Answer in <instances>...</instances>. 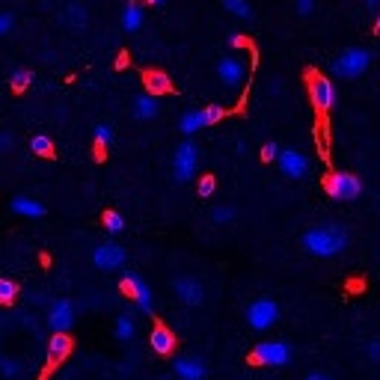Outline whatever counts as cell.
<instances>
[{
	"instance_id": "1",
	"label": "cell",
	"mask_w": 380,
	"mask_h": 380,
	"mask_svg": "<svg viewBox=\"0 0 380 380\" xmlns=\"http://www.w3.org/2000/svg\"><path fill=\"white\" fill-rule=\"evenodd\" d=\"M300 247L315 259H333L351 247V232L339 223H321L300 235Z\"/></svg>"
},
{
	"instance_id": "2",
	"label": "cell",
	"mask_w": 380,
	"mask_h": 380,
	"mask_svg": "<svg viewBox=\"0 0 380 380\" xmlns=\"http://www.w3.org/2000/svg\"><path fill=\"white\" fill-rule=\"evenodd\" d=\"M372 60H374V54L369 48H345L333 60L330 72H333V78H339V81H357V78H362V74L369 72Z\"/></svg>"
},
{
	"instance_id": "3",
	"label": "cell",
	"mask_w": 380,
	"mask_h": 380,
	"mask_svg": "<svg viewBox=\"0 0 380 380\" xmlns=\"http://www.w3.org/2000/svg\"><path fill=\"white\" fill-rule=\"evenodd\" d=\"M324 187H327V194H330V199H336V202H353V199L362 196V182L348 170L330 172Z\"/></svg>"
},
{
	"instance_id": "4",
	"label": "cell",
	"mask_w": 380,
	"mask_h": 380,
	"mask_svg": "<svg viewBox=\"0 0 380 380\" xmlns=\"http://www.w3.org/2000/svg\"><path fill=\"white\" fill-rule=\"evenodd\" d=\"M280 303L271 300V297H259V300H252L250 306H247V324H250V330H256V333H264V330H271V327L280 321Z\"/></svg>"
},
{
	"instance_id": "5",
	"label": "cell",
	"mask_w": 380,
	"mask_h": 380,
	"mask_svg": "<svg viewBox=\"0 0 380 380\" xmlns=\"http://www.w3.org/2000/svg\"><path fill=\"white\" fill-rule=\"evenodd\" d=\"M196 167H199V146L194 140H184L175 146V155H172V179L184 184L196 175Z\"/></svg>"
},
{
	"instance_id": "6",
	"label": "cell",
	"mask_w": 380,
	"mask_h": 380,
	"mask_svg": "<svg viewBox=\"0 0 380 380\" xmlns=\"http://www.w3.org/2000/svg\"><path fill=\"white\" fill-rule=\"evenodd\" d=\"M214 72H217V78L226 90H238V86H244V81H247V60L238 54H226L217 60Z\"/></svg>"
},
{
	"instance_id": "7",
	"label": "cell",
	"mask_w": 380,
	"mask_h": 380,
	"mask_svg": "<svg viewBox=\"0 0 380 380\" xmlns=\"http://www.w3.org/2000/svg\"><path fill=\"white\" fill-rule=\"evenodd\" d=\"M223 116H226V110L220 104H211V107H202V110H187L179 119V128H182V134L190 137L202 128H208V125H214V122H220Z\"/></svg>"
},
{
	"instance_id": "8",
	"label": "cell",
	"mask_w": 380,
	"mask_h": 380,
	"mask_svg": "<svg viewBox=\"0 0 380 380\" xmlns=\"http://www.w3.org/2000/svg\"><path fill=\"white\" fill-rule=\"evenodd\" d=\"M309 98H312L315 110L327 113V110L336 107L339 93H336V86H333L330 78H324V74H312V78H309Z\"/></svg>"
},
{
	"instance_id": "9",
	"label": "cell",
	"mask_w": 380,
	"mask_h": 380,
	"mask_svg": "<svg viewBox=\"0 0 380 380\" xmlns=\"http://www.w3.org/2000/svg\"><path fill=\"white\" fill-rule=\"evenodd\" d=\"M252 360L259 365H271V369H280V365L291 362V348L285 341H259L252 348Z\"/></svg>"
},
{
	"instance_id": "10",
	"label": "cell",
	"mask_w": 380,
	"mask_h": 380,
	"mask_svg": "<svg viewBox=\"0 0 380 380\" xmlns=\"http://www.w3.org/2000/svg\"><path fill=\"white\" fill-rule=\"evenodd\" d=\"M276 167H280V172L291 182H300V179H306L309 175V161L297 149H283L280 158H276Z\"/></svg>"
},
{
	"instance_id": "11",
	"label": "cell",
	"mask_w": 380,
	"mask_h": 380,
	"mask_svg": "<svg viewBox=\"0 0 380 380\" xmlns=\"http://www.w3.org/2000/svg\"><path fill=\"white\" fill-rule=\"evenodd\" d=\"M122 291L128 294L134 303H137V309H143V312H151V288H149V283L143 280L140 273H134V271H128L122 276Z\"/></svg>"
},
{
	"instance_id": "12",
	"label": "cell",
	"mask_w": 380,
	"mask_h": 380,
	"mask_svg": "<svg viewBox=\"0 0 380 380\" xmlns=\"http://www.w3.org/2000/svg\"><path fill=\"white\" fill-rule=\"evenodd\" d=\"M74 318H78V312H74V303L72 300H57L54 306L48 309V327L54 333H66V330H72L74 327Z\"/></svg>"
},
{
	"instance_id": "13",
	"label": "cell",
	"mask_w": 380,
	"mask_h": 380,
	"mask_svg": "<svg viewBox=\"0 0 380 380\" xmlns=\"http://www.w3.org/2000/svg\"><path fill=\"white\" fill-rule=\"evenodd\" d=\"M172 288H175V294H179V300L190 309L202 306V300H205V285H202L196 276H179V280L172 283Z\"/></svg>"
},
{
	"instance_id": "14",
	"label": "cell",
	"mask_w": 380,
	"mask_h": 380,
	"mask_svg": "<svg viewBox=\"0 0 380 380\" xmlns=\"http://www.w3.org/2000/svg\"><path fill=\"white\" fill-rule=\"evenodd\" d=\"M93 264L98 271H119L122 264H125V250L119 244H98L93 250Z\"/></svg>"
},
{
	"instance_id": "15",
	"label": "cell",
	"mask_w": 380,
	"mask_h": 380,
	"mask_svg": "<svg viewBox=\"0 0 380 380\" xmlns=\"http://www.w3.org/2000/svg\"><path fill=\"white\" fill-rule=\"evenodd\" d=\"M172 372H175V377L179 380H205V362H202L199 357H175L172 360Z\"/></svg>"
},
{
	"instance_id": "16",
	"label": "cell",
	"mask_w": 380,
	"mask_h": 380,
	"mask_svg": "<svg viewBox=\"0 0 380 380\" xmlns=\"http://www.w3.org/2000/svg\"><path fill=\"white\" fill-rule=\"evenodd\" d=\"M9 208H12V214H18V217H27V220H42L45 214H48V208L42 205L39 199H30V196H15L9 202Z\"/></svg>"
},
{
	"instance_id": "17",
	"label": "cell",
	"mask_w": 380,
	"mask_h": 380,
	"mask_svg": "<svg viewBox=\"0 0 380 380\" xmlns=\"http://www.w3.org/2000/svg\"><path fill=\"white\" fill-rule=\"evenodd\" d=\"M149 345H151V351H155L158 357H170V353L175 351V333L167 330L163 324H158L155 330L149 333Z\"/></svg>"
},
{
	"instance_id": "18",
	"label": "cell",
	"mask_w": 380,
	"mask_h": 380,
	"mask_svg": "<svg viewBox=\"0 0 380 380\" xmlns=\"http://www.w3.org/2000/svg\"><path fill=\"white\" fill-rule=\"evenodd\" d=\"M119 24H122V30L125 33H137L146 24V12L143 6L137 4V0H128V4L122 6V15H119Z\"/></svg>"
},
{
	"instance_id": "19",
	"label": "cell",
	"mask_w": 380,
	"mask_h": 380,
	"mask_svg": "<svg viewBox=\"0 0 380 380\" xmlns=\"http://www.w3.org/2000/svg\"><path fill=\"white\" fill-rule=\"evenodd\" d=\"M134 116L137 119H143V122H151V119H155L158 116V113H161V101H158V95H151V93H140V95H137L134 98Z\"/></svg>"
},
{
	"instance_id": "20",
	"label": "cell",
	"mask_w": 380,
	"mask_h": 380,
	"mask_svg": "<svg viewBox=\"0 0 380 380\" xmlns=\"http://www.w3.org/2000/svg\"><path fill=\"white\" fill-rule=\"evenodd\" d=\"M72 336L69 333H54V336H50L48 339V357L50 360H66V357H72Z\"/></svg>"
},
{
	"instance_id": "21",
	"label": "cell",
	"mask_w": 380,
	"mask_h": 380,
	"mask_svg": "<svg viewBox=\"0 0 380 380\" xmlns=\"http://www.w3.org/2000/svg\"><path fill=\"white\" fill-rule=\"evenodd\" d=\"M146 90L151 95H167L172 90V81L167 78V72H149L146 74Z\"/></svg>"
},
{
	"instance_id": "22",
	"label": "cell",
	"mask_w": 380,
	"mask_h": 380,
	"mask_svg": "<svg viewBox=\"0 0 380 380\" xmlns=\"http://www.w3.org/2000/svg\"><path fill=\"white\" fill-rule=\"evenodd\" d=\"M66 18L74 30H83L86 24H90V12H86V6L81 4V0H72V4L66 6Z\"/></svg>"
},
{
	"instance_id": "23",
	"label": "cell",
	"mask_w": 380,
	"mask_h": 380,
	"mask_svg": "<svg viewBox=\"0 0 380 380\" xmlns=\"http://www.w3.org/2000/svg\"><path fill=\"white\" fill-rule=\"evenodd\" d=\"M134 333H137V324H134L131 315H119L116 324H113V336H116L119 341H131Z\"/></svg>"
},
{
	"instance_id": "24",
	"label": "cell",
	"mask_w": 380,
	"mask_h": 380,
	"mask_svg": "<svg viewBox=\"0 0 380 380\" xmlns=\"http://www.w3.org/2000/svg\"><path fill=\"white\" fill-rule=\"evenodd\" d=\"M223 6L240 21H252V4L250 0H223Z\"/></svg>"
},
{
	"instance_id": "25",
	"label": "cell",
	"mask_w": 380,
	"mask_h": 380,
	"mask_svg": "<svg viewBox=\"0 0 380 380\" xmlns=\"http://www.w3.org/2000/svg\"><path fill=\"white\" fill-rule=\"evenodd\" d=\"M101 223H104V229H107L110 235H122V232H125V217H122L119 211H113V208L101 214Z\"/></svg>"
},
{
	"instance_id": "26",
	"label": "cell",
	"mask_w": 380,
	"mask_h": 380,
	"mask_svg": "<svg viewBox=\"0 0 380 380\" xmlns=\"http://www.w3.org/2000/svg\"><path fill=\"white\" fill-rule=\"evenodd\" d=\"M33 78H36V74H33L30 69H15V72L9 74V86H12L15 93H24V90H27V86L33 83Z\"/></svg>"
},
{
	"instance_id": "27",
	"label": "cell",
	"mask_w": 380,
	"mask_h": 380,
	"mask_svg": "<svg viewBox=\"0 0 380 380\" xmlns=\"http://www.w3.org/2000/svg\"><path fill=\"white\" fill-rule=\"evenodd\" d=\"M235 214H238V211H235L232 205H217V208H211V211H208V217H211L214 226H226V223H232V220H235Z\"/></svg>"
},
{
	"instance_id": "28",
	"label": "cell",
	"mask_w": 380,
	"mask_h": 380,
	"mask_svg": "<svg viewBox=\"0 0 380 380\" xmlns=\"http://www.w3.org/2000/svg\"><path fill=\"white\" fill-rule=\"evenodd\" d=\"M93 140L98 143V146H110L113 140H116V134H113V128L107 122H98L95 128H93Z\"/></svg>"
},
{
	"instance_id": "29",
	"label": "cell",
	"mask_w": 380,
	"mask_h": 380,
	"mask_svg": "<svg viewBox=\"0 0 380 380\" xmlns=\"http://www.w3.org/2000/svg\"><path fill=\"white\" fill-rule=\"evenodd\" d=\"M30 151H33V155H39V158H45V155L54 151V143H50L45 134H36L33 140H30Z\"/></svg>"
},
{
	"instance_id": "30",
	"label": "cell",
	"mask_w": 380,
	"mask_h": 380,
	"mask_svg": "<svg viewBox=\"0 0 380 380\" xmlns=\"http://www.w3.org/2000/svg\"><path fill=\"white\" fill-rule=\"evenodd\" d=\"M15 297H18V285L12 283V280H0V303H15Z\"/></svg>"
},
{
	"instance_id": "31",
	"label": "cell",
	"mask_w": 380,
	"mask_h": 380,
	"mask_svg": "<svg viewBox=\"0 0 380 380\" xmlns=\"http://www.w3.org/2000/svg\"><path fill=\"white\" fill-rule=\"evenodd\" d=\"M214 190H217V182H214V175H202L199 184H196V194H199L202 199H208Z\"/></svg>"
},
{
	"instance_id": "32",
	"label": "cell",
	"mask_w": 380,
	"mask_h": 380,
	"mask_svg": "<svg viewBox=\"0 0 380 380\" xmlns=\"http://www.w3.org/2000/svg\"><path fill=\"white\" fill-rule=\"evenodd\" d=\"M280 151H283L280 143H273V140H271V143H264V146H262V161H264V163H276Z\"/></svg>"
},
{
	"instance_id": "33",
	"label": "cell",
	"mask_w": 380,
	"mask_h": 380,
	"mask_svg": "<svg viewBox=\"0 0 380 380\" xmlns=\"http://www.w3.org/2000/svg\"><path fill=\"white\" fill-rule=\"evenodd\" d=\"M365 357H369V362L380 365V339H369V341H365Z\"/></svg>"
},
{
	"instance_id": "34",
	"label": "cell",
	"mask_w": 380,
	"mask_h": 380,
	"mask_svg": "<svg viewBox=\"0 0 380 380\" xmlns=\"http://www.w3.org/2000/svg\"><path fill=\"white\" fill-rule=\"evenodd\" d=\"M294 12L300 18H309L315 12V0H294Z\"/></svg>"
},
{
	"instance_id": "35",
	"label": "cell",
	"mask_w": 380,
	"mask_h": 380,
	"mask_svg": "<svg viewBox=\"0 0 380 380\" xmlns=\"http://www.w3.org/2000/svg\"><path fill=\"white\" fill-rule=\"evenodd\" d=\"M18 372V365L12 362V360H0V374H6V377H12Z\"/></svg>"
},
{
	"instance_id": "36",
	"label": "cell",
	"mask_w": 380,
	"mask_h": 380,
	"mask_svg": "<svg viewBox=\"0 0 380 380\" xmlns=\"http://www.w3.org/2000/svg\"><path fill=\"white\" fill-rule=\"evenodd\" d=\"M12 30V15L9 12H0V36H6Z\"/></svg>"
},
{
	"instance_id": "37",
	"label": "cell",
	"mask_w": 380,
	"mask_h": 380,
	"mask_svg": "<svg viewBox=\"0 0 380 380\" xmlns=\"http://www.w3.org/2000/svg\"><path fill=\"white\" fill-rule=\"evenodd\" d=\"M303 380H336V377H333V374H327V372H309Z\"/></svg>"
},
{
	"instance_id": "38",
	"label": "cell",
	"mask_w": 380,
	"mask_h": 380,
	"mask_svg": "<svg viewBox=\"0 0 380 380\" xmlns=\"http://www.w3.org/2000/svg\"><path fill=\"white\" fill-rule=\"evenodd\" d=\"M9 149H12V137L9 134H0V155H6Z\"/></svg>"
},
{
	"instance_id": "39",
	"label": "cell",
	"mask_w": 380,
	"mask_h": 380,
	"mask_svg": "<svg viewBox=\"0 0 380 380\" xmlns=\"http://www.w3.org/2000/svg\"><path fill=\"white\" fill-rule=\"evenodd\" d=\"M374 33H377V36H380V6H377V9H374Z\"/></svg>"
},
{
	"instance_id": "40",
	"label": "cell",
	"mask_w": 380,
	"mask_h": 380,
	"mask_svg": "<svg viewBox=\"0 0 380 380\" xmlns=\"http://www.w3.org/2000/svg\"><path fill=\"white\" fill-rule=\"evenodd\" d=\"M362 4H365V9H372V12H374V9L380 6V0H362Z\"/></svg>"
},
{
	"instance_id": "41",
	"label": "cell",
	"mask_w": 380,
	"mask_h": 380,
	"mask_svg": "<svg viewBox=\"0 0 380 380\" xmlns=\"http://www.w3.org/2000/svg\"><path fill=\"white\" fill-rule=\"evenodd\" d=\"M146 4H149V6H163L167 0H146Z\"/></svg>"
}]
</instances>
